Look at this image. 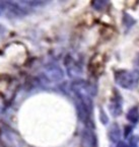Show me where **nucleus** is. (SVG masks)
I'll use <instances>...</instances> for the list:
<instances>
[{
    "mask_svg": "<svg viewBox=\"0 0 139 147\" xmlns=\"http://www.w3.org/2000/svg\"><path fill=\"white\" fill-rule=\"evenodd\" d=\"M127 119H128L130 122H132V123H136V122H138V120H139L138 110H137L136 108L132 109V110L128 113V115H127Z\"/></svg>",
    "mask_w": 139,
    "mask_h": 147,
    "instance_id": "f03ea898",
    "label": "nucleus"
},
{
    "mask_svg": "<svg viewBox=\"0 0 139 147\" xmlns=\"http://www.w3.org/2000/svg\"><path fill=\"white\" fill-rule=\"evenodd\" d=\"M139 74L136 70L133 71H126V70H121L118 71L115 75V79L119 85L127 89H132L138 83Z\"/></svg>",
    "mask_w": 139,
    "mask_h": 147,
    "instance_id": "f257e3e1",
    "label": "nucleus"
},
{
    "mask_svg": "<svg viewBox=\"0 0 139 147\" xmlns=\"http://www.w3.org/2000/svg\"><path fill=\"white\" fill-rule=\"evenodd\" d=\"M117 147H129V146H127V145L125 144V143L121 142V143H119V144H118V146H117Z\"/></svg>",
    "mask_w": 139,
    "mask_h": 147,
    "instance_id": "7ed1b4c3",
    "label": "nucleus"
}]
</instances>
